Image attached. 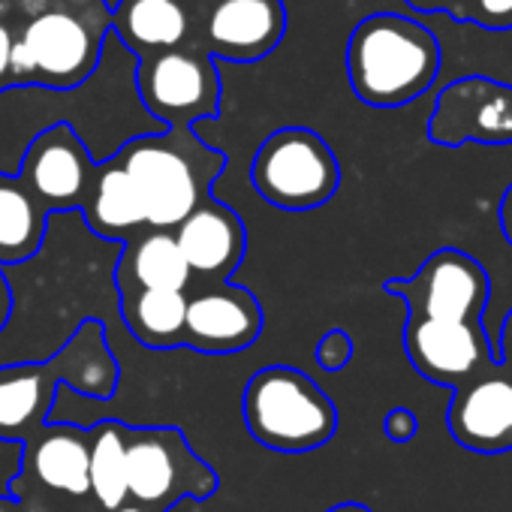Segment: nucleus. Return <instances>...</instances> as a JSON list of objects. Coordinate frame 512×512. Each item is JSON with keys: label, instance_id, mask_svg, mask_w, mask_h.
Listing matches in <instances>:
<instances>
[{"label": "nucleus", "instance_id": "a211bd4d", "mask_svg": "<svg viewBox=\"0 0 512 512\" xmlns=\"http://www.w3.org/2000/svg\"><path fill=\"white\" fill-rule=\"evenodd\" d=\"M172 235L193 275V287L226 284L247 253V229L241 217L214 196L187 214Z\"/></svg>", "mask_w": 512, "mask_h": 512}, {"label": "nucleus", "instance_id": "9d476101", "mask_svg": "<svg viewBox=\"0 0 512 512\" xmlns=\"http://www.w3.org/2000/svg\"><path fill=\"white\" fill-rule=\"evenodd\" d=\"M383 293L407 305V317L422 320H482L491 281L476 256L458 247H440L419 266L413 278H389Z\"/></svg>", "mask_w": 512, "mask_h": 512}, {"label": "nucleus", "instance_id": "72a5a7b5", "mask_svg": "<svg viewBox=\"0 0 512 512\" xmlns=\"http://www.w3.org/2000/svg\"><path fill=\"white\" fill-rule=\"evenodd\" d=\"M0 512H25V509H22V503H19L16 497L0 494Z\"/></svg>", "mask_w": 512, "mask_h": 512}, {"label": "nucleus", "instance_id": "412c9836", "mask_svg": "<svg viewBox=\"0 0 512 512\" xmlns=\"http://www.w3.org/2000/svg\"><path fill=\"white\" fill-rule=\"evenodd\" d=\"M79 211H82L85 223L100 238H109V241L124 244L127 238L148 229V217H145L139 190L115 157L97 163L88 196Z\"/></svg>", "mask_w": 512, "mask_h": 512}, {"label": "nucleus", "instance_id": "f03ea898", "mask_svg": "<svg viewBox=\"0 0 512 512\" xmlns=\"http://www.w3.org/2000/svg\"><path fill=\"white\" fill-rule=\"evenodd\" d=\"M118 377L121 371L106 326L100 320H85L52 359L0 368V440L22 443L43 428L61 383L79 395L106 401L115 395Z\"/></svg>", "mask_w": 512, "mask_h": 512}, {"label": "nucleus", "instance_id": "c85d7f7f", "mask_svg": "<svg viewBox=\"0 0 512 512\" xmlns=\"http://www.w3.org/2000/svg\"><path fill=\"white\" fill-rule=\"evenodd\" d=\"M497 350V365L506 368L512 374V308L509 314L503 317V326H500V344L494 347Z\"/></svg>", "mask_w": 512, "mask_h": 512}, {"label": "nucleus", "instance_id": "f8f14e48", "mask_svg": "<svg viewBox=\"0 0 512 512\" xmlns=\"http://www.w3.org/2000/svg\"><path fill=\"white\" fill-rule=\"evenodd\" d=\"M428 139L443 148L512 145V85L491 76H461L449 82L428 121Z\"/></svg>", "mask_w": 512, "mask_h": 512}, {"label": "nucleus", "instance_id": "6ab92c4d", "mask_svg": "<svg viewBox=\"0 0 512 512\" xmlns=\"http://www.w3.org/2000/svg\"><path fill=\"white\" fill-rule=\"evenodd\" d=\"M196 28L193 0H118L112 10V34L136 58L193 46Z\"/></svg>", "mask_w": 512, "mask_h": 512}, {"label": "nucleus", "instance_id": "f704fd0d", "mask_svg": "<svg viewBox=\"0 0 512 512\" xmlns=\"http://www.w3.org/2000/svg\"><path fill=\"white\" fill-rule=\"evenodd\" d=\"M112 512H157V509H148V506H139V503H124V506H118V509H112Z\"/></svg>", "mask_w": 512, "mask_h": 512}, {"label": "nucleus", "instance_id": "f257e3e1", "mask_svg": "<svg viewBox=\"0 0 512 512\" xmlns=\"http://www.w3.org/2000/svg\"><path fill=\"white\" fill-rule=\"evenodd\" d=\"M139 58L109 31L97 70L76 88L43 85L0 88V175H16L28 145L55 124H67L94 163L115 157L130 139L163 133L136 94Z\"/></svg>", "mask_w": 512, "mask_h": 512}, {"label": "nucleus", "instance_id": "e433bc0d", "mask_svg": "<svg viewBox=\"0 0 512 512\" xmlns=\"http://www.w3.org/2000/svg\"><path fill=\"white\" fill-rule=\"evenodd\" d=\"M193 4H205V7H211V4H217V0H193Z\"/></svg>", "mask_w": 512, "mask_h": 512}, {"label": "nucleus", "instance_id": "aec40b11", "mask_svg": "<svg viewBox=\"0 0 512 512\" xmlns=\"http://www.w3.org/2000/svg\"><path fill=\"white\" fill-rule=\"evenodd\" d=\"M115 290L118 296L142 290H193V275L175 244L172 229H142L127 238L115 263Z\"/></svg>", "mask_w": 512, "mask_h": 512}, {"label": "nucleus", "instance_id": "4468645a", "mask_svg": "<svg viewBox=\"0 0 512 512\" xmlns=\"http://www.w3.org/2000/svg\"><path fill=\"white\" fill-rule=\"evenodd\" d=\"M284 34V0H217L202 13L193 46L220 61L253 64L272 55Z\"/></svg>", "mask_w": 512, "mask_h": 512}, {"label": "nucleus", "instance_id": "473e14b6", "mask_svg": "<svg viewBox=\"0 0 512 512\" xmlns=\"http://www.w3.org/2000/svg\"><path fill=\"white\" fill-rule=\"evenodd\" d=\"M326 512H374V509L365 506V503H359V500H344V503H335V506L326 509Z\"/></svg>", "mask_w": 512, "mask_h": 512}, {"label": "nucleus", "instance_id": "6e6552de", "mask_svg": "<svg viewBox=\"0 0 512 512\" xmlns=\"http://www.w3.org/2000/svg\"><path fill=\"white\" fill-rule=\"evenodd\" d=\"M220 479L175 425H127V500L166 512L178 500H208Z\"/></svg>", "mask_w": 512, "mask_h": 512}, {"label": "nucleus", "instance_id": "20e7f679", "mask_svg": "<svg viewBox=\"0 0 512 512\" xmlns=\"http://www.w3.org/2000/svg\"><path fill=\"white\" fill-rule=\"evenodd\" d=\"M115 160L139 190L151 229H175L205 199L226 169V154L202 142L193 127L130 139Z\"/></svg>", "mask_w": 512, "mask_h": 512}, {"label": "nucleus", "instance_id": "dca6fc26", "mask_svg": "<svg viewBox=\"0 0 512 512\" xmlns=\"http://www.w3.org/2000/svg\"><path fill=\"white\" fill-rule=\"evenodd\" d=\"M94 169L97 163L85 142L67 124H55L28 145L16 178L52 214L82 208Z\"/></svg>", "mask_w": 512, "mask_h": 512}, {"label": "nucleus", "instance_id": "9b49d317", "mask_svg": "<svg viewBox=\"0 0 512 512\" xmlns=\"http://www.w3.org/2000/svg\"><path fill=\"white\" fill-rule=\"evenodd\" d=\"M31 491L52 503L91 500V443L88 428L46 422L22 440V467L10 479V494Z\"/></svg>", "mask_w": 512, "mask_h": 512}, {"label": "nucleus", "instance_id": "bb28decb", "mask_svg": "<svg viewBox=\"0 0 512 512\" xmlns=\"http://www.w3.org/2000/svg\"><path fill=\"white\" fill-rule=\"evenodd\" d=\"M383 431L392 443H410L419 431V422L413 416V410L407 407H392L383 419Z\"/></svg>", "mask_w": 512, "mask_h": 512}, {"label": "nucleus", "instance_id": "7c9ffc66", "mask_svg": "<svg viewBox=\"0 0 512 512\" xmlns=\"http://www.w3.org/2000/svg\"><path fill=\"white\" fill-rule=\"evenodd\" d=\"M416 13H452L458 0H404Z\"/></svg>", "mask_w": 512, "mask_h": 512}, {"label": "nucleus", "instance_id": "0eeeda50", "mask_svg": "<svg viewBox=\"0 0 512 512\" xmlns=\"http://www.w3.org/2000/svg\"><path fill=\"white\" fill-rule=\"evenodd\" d=\"M250 181L256 193L281 211H311L338 193L341 163L317 130L281 127L256 148Z\"/></svg>", "mask_w": 512, "mask_h": 512}, {"label": "nucleus", "instance_id": "c9c22d12", "mask_svg": "<svg viewBox=\"0 0 512 512\" xmlns=\"http://www.w3.org/2000/svg\"><path fill=\"white\" fill-rule=\"evenodd\" d=\"M64 512H100L94 503H76V506H70V509H64Z\"/></svg>", "mask_w": 512, "mask_h": 512}, {"label": "nucleus", "instance_id": "4be33fe9", "mask_svg": "<svg viewBox=\"0 0 512 512\" xmlns=\"http://www.w3.org/2000/svg\"><path fill=\"white\" fill-rule=\"evenodd\" d=\"M118 311L127 332L148 350L184 347L187 293L178 290H142L118 296Z\"/></svg>", "mask_w": 512, "mask_h": 512}, {"label": "nucleus", "instance_id": "423d86ee", "mask_svg": "<svg viewBox=\"0 0 512 512\" xmlns=\"http://www.w3.org/2000/svg\"><path fill=\"white\" fill-rule=\"evenodd\" d=\"M28 16L16 40L31 55L34 85L55 91L82 85L100 64L112 10L103 0H37Z\"/></svg>", "mask_w": 512, "mask_h": 512}, {"label": "nucleus", "instance_id": "c756f323", "mask_svg": "<svg viewBox=\"0 0 512 512\" xmlns=\"http://www.w3.org/2000/svg\"><path fill=\"white\" fill-rule=\"evenodd\" d=\"M10 317H13V287H10L4 269H0V332L7 329Z\"/></svg>", "mask_w": 512, "mask_h": 512}, {"label": "nucleus", "instance_id": "7ed1b4c3", "mask_svg": "<svg viewBox=\"0 0 512 512\" xmlns=\"http://www.w3.org/2000/svg\"><path fill=\"white\" fill-rule=\"evenodd\" d=\"M437 73L440 43L434 31L407 16H365L347 40V79L365 106H407L434 85Z\"/></svg>", "mask_w": 512, "mask_h": 512}, {"label": "nucleus", "instance_id": "2f4dec72", "mask_svg": "<svg viewBox=\"0 0 512 512\" xmlns=\"http://www.w3.org/2000/svg\"><path fill=\"white\" fill-rule=\"evenodd\" d=\"M500 229H503V238L512 247V184L503 190V199H500Z\"/></svg>", "mask_w": 512, "mask_h": 512}, {"label": "nucleus", "instance_id": "f3484780", "mask_svg": "<svg viewBox=\"0 0 512 512\" xmlns=\"http://www.w3.org/2000/svg\"><path fill=\"white\" fill-rule=\"evenodd\" d=\"M446 428L452 440L479 455L512 449V374L500 365L452 389Z\"/></svg>", "mask_w": 512, "mask_h": 512}, {"label": "nucleus", "instance_id": "a878e982", "mask_svg": "<svg viewBox=\"0 0 512 512\" xmlns=\"http://www.w3.org/2000/svg\"><path fill=\"white\" fill-rule=\"evenodd\" d=\"M353 353H356L353 338H350V332H344V329H329V332L320 338L317 350H314L317 365H320L323 371H344V368L350 365Z\"/></svg>", "mask_w": 512, "mask_h": 512}, {"label": "nucleus", "instance_id": "5701e85b", "mask_svg": "<svg viewBox=\"0 0 512 512\" xmlns=\"http://www.w3.org/2000/svg\"><path fill=\"white\" fill-rule=\"evenodd\" d=\"M49 211L13 175H0V266L25 263L46 238Z\"/></svg>", "mask_w": 512, "mask_h": 512}, {"label": "nucleus", "instance_id": "393cba45", "mask_svg": "<svg viewBox=\"0 0 512 512\" xmlns=\"http://www.w3.org/2000/svg\"><path fill=\"white\" fill-rule=\"evenodd\" d=\"M449 16L485 31H512V0H458Z\"/></svg>", "mask_w": 512, "mask_h": 512}, {"label": "nucleus", "instance_id": "ddd939ff", "mask_svg": "<svg viewBox=\"0 0 512 512\" xmlns=\"http://www.w3.org/2000/svg\"><path fill=\"white\" fill-rule=\"evenodd\" d=\"M404 353L416 374L446 389H455L497 365V350L488 341L482 320L458 323L407 317Z\"/></svg>", "mask_w": 512, "mask_h": 512}, {"label": "nucleus", "instance_id": "cd10ccee", "mask_svg": "<svg viewBox=\"0 0 512 512\" xmlns=\"http://www.w3.org/2000/svg\"><path fill=\"white\" fill-rule=\"evenodd\" d=\"M16 34L13 28L0 19V88H10V55H13Z\"/></svg>", "mask_w": 512, "mask_h": 512}, {"label": "nucleus", "instance_id": "b1692460", "mask_svg": "<svg viewBox=\"0 0 512 512\" xmlns=\"http://www.w3.org/2000/svg\"><path fill=\"white\" fill-rule=\"evenodd\" d=\"M91 443V500L100 512L127 503V425L103 419L88 428Z\"/></svg>", "mask_w": 512, "mask_h": 512}, {"label": "nucleus", "instance_id": "2eb2a0df", "mask_svg": "<svg viewBox=\"0 0 512 512\" xmlns=\"http://www.w3.org/2000/svg\"><path fill=\"white\" fill-rule=\"evenodd\" d=\"M263 305L247 287L208 284L187 293L184 347L208 356L241 353L263 335Z\"/></svg>", "mask_w": 512, "mask_h": 512}, {"label": "nucleus", "instance_id": "1a4fd4ad", "mask_svg": "<svg viewBox=\"0 0 512 512\" xmlns=\"http://www.w3.org/2000/svg\"><path fill=\"white\" fill-rule=\"evenodd\" d=\"M136 94L142 109L169 130L217 118L223 85L208 52L181 46L139 58Z\"/></svg>", "mask_w": 512, "mask_h": 512}, {"label": "nucleus", "instance_id": "39448f33", "mask_svg": "<svg viewBox=\"0 0 512 512\" xmlns=\"http://www.w3.org/2000/svg\"><path fill=\"white\" fill-rule=\"evenodd\" d=\"M241 416L250 437L275 452H311L338 431L335 401L290 365H269L247 380Z\"/></svg>", "mask_w": 512, "mask_h": 512}]
</instances>
